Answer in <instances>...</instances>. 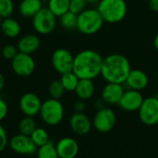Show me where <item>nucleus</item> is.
Wrapping results in <instances>:
<instances>
[{
    "mask_svg": "<svg viewBox=\"0 0 158 158\" xmlns=\"http://www.w3.org/2000/svg\"><path fill=\"white\" fill-rule=\"evenodd\" d=\"M14 12L13 0H0V17L5 19L11 17Z\"/></svg>",
    "mask_w": 158,
    "mask_h": 158,
    "instance_id": "29",
    "label": "nucleus"
},
{
    "mask_svg": "<svg viewBox=\"0 0 158 158\" xmlns=\"http://www.w3.org/2000/svg\"><path fill=\"white\" fill-rule=\"evenodd\" d=\"M149 83V78L147 74L142 69H131L125 83L128 89L143 91L144 90Z\"/></svg>",
    "mask_w": 158,
    "mask_h": 158,
    "instance_id": "17",
    "label": "nucleus"
},
{
    "mask_svg": "<svg viewBox=\"0 0 158 158\" xmlns=\"http://www.w3.org/2000/svg\"><path fill=\"white\" fill-rule=\"evenodd\" d=\"M116 122V113L113 109L106 106L96 111L93 118V127L101 133H106L114 129Z\"/></svg>",
    "mask_w": 158,
    "mask_h": 158,
    "instance_id": "7",
    "label": "nucleus"
},
{
    "mask_svg": "<svg viewBox=\"0 0 158 158\" xmlns=\"http://www.w3.org/2000/svg\"><path fill=\"white\" fill-rule=\"evenodd\" d=\"M104 23L97 8H85L78 14L77 30L84 35H93L102 29Z\"/></svg>",
    "mask_w": 158,
    "mask_h": 158,
    "instance_id": "4",
    "label": "nucleus"
},
{
    "mask_svg": "<svg viewBox=\"0 0 158 158\" xmlns=\"http://www.w3.org/2000/svg\"><path fill=\"white\" fill-rule=\"evenodd\" d=\"M73 109L76 113H84L85 109H86V104L85 101L83 100H77L74 104H73Z\"/></svg>",
    "mask_w": 158,
    "mask_h": 158,
    "instance_id": "34",
    "label": "nucleus"
},
{
    "mask_svg": "<svg viewBox=\"0 0 158 158\" xmlns=\"http://www.w3.org/2000/svg\"><path fill=\"white\" fill-rule=\"evenodd\" d=\"M69 3L70 0H48L47 7L59 18L69 10Z\"/></svg>",
    "mask_w": 158,
    "mask_h": 158,
    "instance_id": "22",
    "label": "nucleus"
},
{
    "mask_svg": "<svg viewBox=\"0 0 158 158\" xmlns=\"http://www.w3.org/2000/svg\"><path fill=\"white\" fill-rule=\"evenodd\" d=\"M8 113V106L6 102L0 97V122L4 120Z\"/></svg>",
    "mask_w": 158,
    "mask_h": 158,
    "instance_id": "33",
    "label": "nucleus"
},
{
    "mask_svg": "<svg viewBox=\"0 0 158 158\" xmlns=\"http://www.w3.org/2000/svg\"><path fill=\"white\" fill-rule=\"evenodd\" d=\"M32 140V142L34 143V144L39 148L44 144H46L47 143L50 142L49 139V134L48 132L44 129V128H36L34 130V131L31 133V135L30 136Z\"/></svg>",
    "mask_w": 158,
    "mask_h": 158,
    "instance_id": "27",
    "label": "nucleus"
},
{
    "mask_svg": "<svg viewBox=\"0 0 158 158\" xmlns=\"http://www.w3.org/2000/svg\"><path fill=\"white\" fill-rule=\"evenodd\" d=\"M11 69L19 77H29L35 70V61L31 55L19 52L11 60Z\"/></svg>",
    "mask_w": 158,
    "mask_h": 158,
    "instance_id": "10",
    "label": "nucleus"
},
{
    "mask_svg": "<svg viewBox=\"0 0 158 158\" xmlns=\"http://www.w3.org/2000/svg\"><path fill=\"white\" fill-rule=\"evenodd\" d=\"M69 127L71 131L80 136L88 134L93 127V121L84 113H74L69 118Z\"/></svg>",
    "mask_w": 158,
    "mask_h": 158,
    "instance_id": "14",
    "label": "nucleus"
},
{
    "mask_svg": "<svg viewBox=\"0 0 158 158\" xmlns=\"http://www.w3.org/2000/svg\"><path fill=\"white\" fill-rule=\"evenodd\" d=\"M103 56L95 50L85 49L74 56L72 71L80 80H94L101 76Z\"/></svg>",
    "mask_w": 158,
    "mask_h": 158,
    "instance_id": "1",
    "label": "nucleus"
},
{
    "mask_svg": "<svg viewBox=\"0 0 158 158\" xmlns=\"http://www.w3.org/2000/svg\"><path fill=\"white\" fill-rule=\"evenodd\" d=\"M100 0H87V3L90 4V3H98Z\"/></svg>",
    "mask_w": 158,
    "mask_h": 158,
    "instance_id": "39",
    "label": "nucleus"
},
{
    "mask_svg": "<svg viewBox=\"0 0 158 158\" xmlns=\"http://www.w3.org/2000/svg\"><path fill=\"white\" fill-rule=\"evenodd\" d=\"M56 148L59 158H76L80 151L78 142L70 137L61 138L56 143Z\"/></svg>",
    "mask_w": 158,
    "mask_h": 158,
    "instance_id": "16",
    "label": "nucleus"
},
{
    "mask_svg": "<svg viewBox=\"0 0 158 158\" xmlns=\"http://www.w3.org/2000/svg\"><path fill=\"white\" fill-rule=\"evenodd\" d=\"M64 106L60 100L49 98L42 103L40 117L42 120L48 126H56L60 124L64 118Z\"/></svg>",
    "mask_w": 158,
    "mask_h": 158,
    "instance_id": "5",
    "label": "nucleus"
},
{
    "mask_svg": "<svg viewBox=\"0 0 158 158\" xmlns=\"http://www.w3.org/2000/svg\"><path fill=\"white\" fill-rule=\"evenodd\" d=\"M19 53V50H18V47L14 46L13 44H6L3 46L2 48V51H1V54H2V56L6 59V60H12L16 55Z\"/></svg>",
    "mask_w": 158,
    "mask_h": 158,
    "instance_id": "30",
    "label": "nucleus"
},
{
    "mask_svg": "<svg viewBox=\"0 0 158 158\" xmlns=\"http://www.w3.org/2000/svg\"><path fill=\"white\" fill-rule=\"evenodd\" d=\"M56 16L46 6L43 7L31 19L34 31L41 35H47L54 31L56 26Z\"/></svg>",
    "mask_w": 158,
    "mask_h": 158,
    "instance_id": "6",
    "label": "nucleus"
},
{
    "mask_svg": "<svg viewBox=\"0 0 158 158\" xmlns=\"http://www.w3.org/2000/svg\"><path fill=\"white\" fill-rule=\"evenodd\" d=\"M36 155L37 158H59L56 148V144L51 141L46 144L39 147Z\"/></svg>",
    "mask_w": 158,
    "mask_h": 158,
    "instance_id": "25",
    "label": "nucleus"
},
{
    "mask_svg": "<svg viewBox=\"0 0 158 158\" xmlns=\"http://www.w3.org/2000/svg\"><path fill=\"white\" fill-rule=\"evenodd\" d=\"M2 21H3V18L0 17V26H1V24H2Z\"/></svg>",
    "mask_w": 158,
    "mask_h": 158,
    "instance_id": "40",
    "label": "nucleus"
},
{
    "mask_svg": "<svg viewBox=\"0 0 158 158\" xmlns=\"http://www.w3.org/2000/svg\"><path fill=\"white\" fill-rule=\"evenodd\" d=\"M8 138L7 133L5 130V128L0 124V153H2L6 146L8 145Z\"/></svg>",
    "mask_w": 158,
    "mask_h": 158,
    "instance_id": "32",
    "label": "nucleus"
},
{
    "mask_svg": "<svg viewBox=\"0 0 158 158\" xmlns=\"http://www.w3.org/2000/svg\"><path fill=\"white\" fill-rule=\"evenodd\" d=\"M125 92L123 84L106 82L101 92V98L106 105H118Z\"/></svg>",
    "mask_w": 158,
    "mask_h": 158,
    "instance_id": "15",
    "label": "nucleus"
},
{
    "mask_svg": "<svg viewBox=\"0 0 158 158\" xmlns=\"http://www.w3.org/2000/svg\"><path fill=\"white\" fill-rule=\"evenodd\" d=\"M0 29L6 37L11 38V39L18 37L21 31V27H20L19 22L17 19H13L12 17L3 19Z\"/></svg>",
    "mask_w": 158,
    "mask_h": 158,
    "instance_id": "20",
    "label": "nucleus"
},
{
    "mask_svg": "<svg viewBox=\"0 0 158 158\" xmlns=\"http://www.w3.org/2000/svg\"><path fill=\"white\" fill-rule=\"evenodd\" d=\"M95 93V85L93 80H80L75 90L77 97L81 100L86 101L91 99Z\"/></svg>",
    "mask_w": 158,
    "mask_h": 158,
    "instance_id": "21",
    "label": "nucleus"
},
{
    "mask_svg": "<svg viewBox=\"0 0 158 158\" xmlns=\"http://www.w3.org/2000/svg\"><path fill=\"white\" fill-rule=\"evenodd\" d=\"M58 19H59V24L63 29L67 31L77 30V19H78L77 14L69 10L65 14L61 15Z\"/></svg>",
    "mask_w": 158,
    "mask_h": 158,
    "instance_id": "23",
    "label": "nucleus"
},
{
    "mask_svg": "<svg viewBox=\"0 0 158 158\" xmlns=\"http://www.w3.org/2000/svg\"><path fill=\"white\" fill-rule=\"evenodd\" d=\"M140 120L147 126L158 124V98L155 96L146 97L138 110Z\"/></svg>",
    "mask_w": 158,
    "mask_h": 158,
    "instance_id": "8",
    "label": "nucleus"
},
{
    "mask_svg": "<svg viewBox=\"0 0 158 158\" xmlns=\"http://www.w3.org/2000/svg\"><path fill=\"white\" fill-rule=\"evenodd\" d=\"M37 128L34 118L31 117H24L19 123V131L21 134L31 136L34 130Z\"/></svg>",
    "mask_w": 158,
    "mask_h": 158,
    "instance_id": "26",
    "label": "nucleus"
},
{
    "mask_svg": "<svg viewBox=\"0 0 158 158\" xmlns=\"http://www.w3.org/2000/svg\"><path fill=\"white\" fill-rule=\"evenodd\" d=\"M154 46H155V49L156 50V52H158V32L156 34L155 39H154Z\"/></svg>",
    "mask_w": 158,
    "mask_h": 158,
    "instance_id": "38",
    "label": "nucleus"
},
{
    "mask_svg": "<svg viewBox=\"0 0 158 158\" xmlns=\"http://www.w3.org/2000/svg\"><path fill=\"white\" fill-rule=\"evenodd\" d=\"M156 97H157V98H158V94H156Z\"/></svg>",
    "mask_w": 158,
    "mask_h": 158,
    "instance_id": "41",
    "label": "nucleus"
},
{
    "mask_svg": "<svg viewBox=\"0 0 158 158\" xmlns=\"http://www.w3.org/2000/svg\"><path fill=\"white\" fill-rule=\"evenodd\" d=\"M4 86H5V77H4L3 73L0 71V92L2 91Z\"/></svg>",
    "mask_w": 158,
    "mask_h": 158,
    "instance_id": "37",
    "label": "nucleus"
},
{
    "mask_svg": "<svg viewBox=\"0 0 158 158\" xmlns=\"http://www.w3.org/2000/svg\"><path fill=\"white\" fill-rule=\"evenodd\" d=\"M43 7L42 0H21L19 5V12L23 18L32 19Z\"/></svg>",
    "mask_w": 158,
    "mask_h": 158,
    "instance_id": "19",
    "label": "nucleus"
},
{
    "mask_svg": "<svg viewBox=\"0 0 158 158\" xmlns=\"http://www.w3.org/2000/svg\"><path fill=\"white\" fill-rule=\"evenodd\" d=\"M79 81L80 79L77 77V75L73 71L62 74L60 78V81L64 89L66 90V92H75L77 85L79 83Z\"/></svg>",
    "mask_w": 158,
    "mask_h": 158,
    "instance_id": "24",
    "label": "nucleus"
},
{
    "mask_svg": "<svg viewBox=\"0 0 158 158\" xmlns=\"http://www.w3.org/2000/svg\"><path fill=\"white\" fill-rule=\"evenodd\" d=\"M131 70L129 59L121 54L114 53L103 58L101 76L106 82L124 84Z\"/></svg>",
    "mask_w": 158,
    "mask_h": 158,
    "instance_id": "2",
    "label": "nucleus"
},
{
    "mask_svg": "<svg viewBox=\"0 0 158 158\" xmlns=\"http://www.w3.org/2000/svg\"><path fill=\"white\" fill-rule=\"evenodd\" d=\"M42 103L43 102L36 94L26 93L19 98V106L25 117L34 118L35 116L39 115Z\"/></svg>",
    "mask_w": 158,
    "mask_h": 158,
    "instance_id": "12",
    "label": "nucleus"
},
{
    "mask_svg": "<svg viewBox=\"0 0 158 158\" xmlns=\"http://www.w3.org/2000/svg\"><path fill=\"white\" fill-rule=\"evenodd\" d=\"M8 146L14 153L21 156H32L38 150L31 138L21 133L12 136L8 141Z\"/></svg>",
    "mask_w": 158,
    "mask_h": 158,
    "instance_id": "11",
    "label": "nucleus"
},
{
    "mask_svg": "<svg viewBox=\"0 0 158 158\" xmlns=\"http://www.w3.org/2000/svg\"><path fill=\"white\" fill-rule=\"evenodd\" d=\"M148 6L152 11L158 12V0H149Z\"/></svg>",
    "mask_w": 158,
    "mask_h": 158,
    "instance_id": "35",
    "label": "nucleus"
},
{
    "mask_svg": "<svg viewBox=\"0 0 158 158\" xmlns=\"http://www.w3.org/2000/svg\"><path fill=\"white\" fill-rule=\"evenodd\" d=\"M96 8L104 21L110 24L123 20L128 12V6L125 0H100Z\"/></svg>",
    "mask_w": 158,
    "mask_h": 158,
    "instance_id": "3",
    "label": "nucleus"
},
{
    "mask_svg": "<svg viewBox=\"0 0 158 158\" xmlns=\"http://www.w3.org/2000/svg\"><path fill=\"white\" fill-rule=\"evenodd\" d=\"M65 92L66 90L64 89L60 80H54L48 85V94L50 98L60 100L63 97Z\"/></svg>",
    "mask_w": 158,
    "mask_h": 158,
    "instance_id": "28",
    "label": "nucleus"
},
{
    "mask_svg": "<svg viewBox=\"0 0 158 158\" xmlns=\"http://www.w3.org/2000/svg\"><path fill=\"white\" fill-rule=\"evenodd\" d=\"M40 45L41 40L39 36L34 33H28L19 38L17 47L19 52L32 55L40 48Z\"/></svg>",
    "mask_w": 158,
    "mask_h": 158,
    "instance_id": "18",
    "label": "nucleus"
},
{
    "mask_svg": "<svg viewBox=\"0 0 158 158\" xmlns=\"http://www.w3.org/2000/svg\"><path fill=\"white\" fill-rule=\"evenodd\" d=\"M106 103L104 102V100L101 98V99H98V100H96V102H95V107L97 108V110L98 109H101V108H103V107H106Z\"/></svg>",
    "mask_w": 158,
    "mask_h": 158,
    "instance_id": "36",
    "label": "nucleus"
},
{
    "mask_svg": "<svg viewBox=\"0 0 158 158\" xmlns=\"http://www.w3.org/2000/svg\"><path fill=\"white\" fill-rule=\"evenodd\" d=\"M143 96L141 92L136 90H125L118 106L126 112L138 111L143 102Z\"/></svg>",
    "mask_w": 158,
    "mask_h": 158,
    "instance_id": "13",
    "label": "nucleus"
},
{
    "mask_svg": "<svg viewBox=\"0 0 158 158\" xmlns=\"http://www.w3.org/2000/svg\"><path fill=\"white\" fill-rule=\"evenodd\" d=\"M87 4V0H70L69 11L78 15L86 8Z\"/></svg>",
    "mask_w": 158,
    "mask_h": 158,
    "instance_id": "31",
    "label": "nucleus"
},
{
    "mask_svg": "<svg viewBox=\"0 0 158 158\" xmlns=\"http://www.w3.org/2000/svg\"><path fill=\"white\" fill-rule=\"evenodd\" d=\"M74 56L66 48L56 49L51 56V63L54 69L59 74L72 71Z\"/></svg>",
    "mask_w": 158,
    "mask_h": 158,
    "instance_id": "9",
    "label": "nucleus"
}]
</instances>
